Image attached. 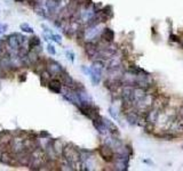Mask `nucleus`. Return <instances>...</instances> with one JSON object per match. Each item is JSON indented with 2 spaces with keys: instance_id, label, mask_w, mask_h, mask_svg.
<instances>
[{
  "instance_id": "14",
  "label": "nucleus",
  "mask_w": 183,
  "mask_h": 171,
  "mask_svg": "<svg viewBox=\"0 0 183 171\" xmlns=\"http://www.w3.org/2000/svg\"><path fill=\"white\" fill-rule=\"evenodd\" d=\"M47 52H48L50 55L54 56L55 54H56V49H55V47H54L52 44H48L47 45Z\"/></svg>"
},
{
  "instance_id": "1",
  "label": "nucleus",
  "mask_w": 183,
  "mask_h": 171,
  "mask_svg": "<svg viewBox=\"0 0 183 171\" xmlns=\"http://www.w3.org/2000/svg\"><path fill=\"white\" fill-rule=\"evenodd\" d=\"M6 44L14 52H18L21 48L24 47V44L28 45V38L22 36L20 33H12L7 37V39L5 40Z\"/></svg>"
},
{
  "instance_id": "17",
  "label": "nucleus",
  "mask_w": 183,
  "mask_h": 171,
  "mask_svg": "<svg viewBox=\"0 0 183 171\" xmlns=\"http://www.w3.org/2000/svg\"><path fill=\"white\" fill-rule=\"evenodd\" d=\"M25 80H26V73H22V74L18 76V81H20V82H23Z\"/></svg>"
},
{
  "instance_id": "6",
  "label": "nucleus",
  "mask_w": 183,
  "mask_h": 171,
  "mask_svg": "<svg viewBox=\"0 0 183 171\" xmlns=\"http://www.w3.org/2000/svg\"><path fill=\"white\" fill-rule=\"evenodd\" d=\"M101 38L105 41L106 44H111L114 39V32L109 28L103 29L101 32Z\"/></svg>"
},
{
  "instance_id": "12",
  "label": "nucleus",
  "mask_w": 183,
  "mask_h": 171,
  "mask_svg": "<svg viewBox=\"0 0 183 171\" xmlns=\"http://www.w3.org/2000/svg\"><path fill=\"white\" fill-rule=\"evenodd\" d=\"M5 45H6V41L4 39H0V58L5 55Z\"/></svg>"
},
{
  "instance_id": "2",
  "label": "nucleus",
  "mask_w": 183,
  "mask_h": 171,
  "mask_svg": "<svg viewBox=\"0 0 183 171\" xmlns=\"http://www.w3.org/2000/svg\"><path fill=\"white\" fill-rule=\"evenodd\" d=\"M64 68H62V65L58 62L54 60H46V72L49 76H52L53 78H60L61 73L63 72Z\"/></svg>"
},
{
  "instance_id": "11",
  "label": "nucleus",
  "mask_w": 183,
  "mask_h": 171,
  "mask_svg": "<svg viewBox=\"0 0 183 171\" xmlns=\"http://www.w3.org/2000/svg\"><path fill=\"white\" fill-rule=\"evenodd\" d=\"M20 29L23 32H25V33H30V34H33V33H34V30H33L28 23H22L20 25Z\"/></svg>"
},
{
  "instance_id": "22",
  "label": "nucleus",
  "mask_w": 183,
  "mask_h": 171,
  "mask_svg": "<svg viewBox=\"0 0 183 171\" xmlns=\"http://www.w3.org/2000/svg\"><path fill=\"white\" fill-rule=\"evenodd\" d=\"M182 148H183V146H182Z\"/></svg>"
},
{
  "instance_id": "13",
  "label": "nucleus",
  "mask_w": 183,
  "mask_h": 171,
  "mask_svg": "<svg viewBox=\"0 0 183 171\" xmlns=\"http://www.w3.org/2000/svg\"><path fill=\"white\" fill-rule=\"evenodd\" d=\"M65 55H66V57H68V60H69L70 62H73V60H74V54H73L72 50L66 49V50H65Z\"/></svg>"
},
{
  "instance_id": "9",
  "label": "nucleus",
  "mask_w": 183,
  "mask_h": 171,
  "mask_svg": "<svg viewBox=\"0 0 183 171\" xmlns=\"http://www.w3.org/2000/svg\"><path fill=\"white\" fill-rule=\"evenodd\" d=\"M41 45V39L39 37L33 36L32 38L28 39V49L29 50H32V49H36V48L40 47Z\"/></svg>"
},
{
  "instance_id": "5",
  "label": "nucleus",
  "mask_w": 183,
  "mask_h": 171,
  "mask_svg": "<svg viewBox=\"0 0 183 171\" xmlns=\"http://www.w3.org/2000/svg\"><path fill=\"white\" fill-rule=\"evenodd\" d=\"M102 120H103V122H104V126H105L108 132H110V135H113V136L119 135L118 128H117V126H116L111 120L105 119V118H102Z\"/></svg>"
},
{
  "instance_id": "21",
  "label": "nucleus",
  "mask_w": 183,
  "mask_h": 171,
  "mask_svg": "<svg viewBox=\"0 0 183 171\" xmlns=\"http://www.w3.org/2000/svg\"><path fill=\"white\" fill-rule=\"evenodd\" d=\"M0 68H1V64H0Z\"/></svg>"
},
{
  "instance_id": "3",
  "label": "nucleus",
  "mask_w": 183,
  "mask_h": 171,
  "mask_svg": "<svg viewBox=\"0 0 183 171\" xmlns=\"http://www.w3.org/2000/svg\"><path fill=\"white\" fill-rule=\"evenodd\" d=\"M98 153H100V155L102 156V159L106 161V162H111V161H113L114 160V152L112 150V147H110L109 145H102L98 147Z\"/></svg>"
},
{
  "instance_id": "18",
  "label": "nucleus",
  "mask_w": 183,
  "mask_h": 171,
  "mask_svg": "<svg viewBox=\"0 0 183 171\" xmlns=\"http://www.w3.org/2000/svg\"><path fill=\"white\" fill-rule=\"evenodd\" d=\"M40 136L42 137V139H45V137H49V134L46 131H42V132H40Z\"/></svg>"
},
{
  "instance_id": "15",
  "label": "nucleus",
  "mask_w": 183,
  "mask_h": 171,
  "mask_svg": "<svg viewBox=\"0 0 183 171\" xmlns=\"http://www.w3.org/2000/svg\"><path fill=\"white\" fill-rule=\"evenodd\" d=\"M109 113H110V115L112 116L113 119L118 120V115H117V113H116V111H114V108H113V107H110V108H109Z\"/></svg>"
},
{
  "instance_id": "8",
  "label": "nucleus",
  "mask_w": 183,
  "mask_h": 171,
  "mask_svg": "<svg viewBox=\"0 0 183 171\" xmlns=\"http://www.w3.org/2000/svg\"><path fill=\"white\" fill-rule=\"evenodd\" d=\"M60 0H47L46 1V8H47V12L49 14H55L57 10V8L60 6Z\"/></svg>"
},
{
  "instance_id": "20",
  "label": "nucleus",
  "mask_w": 183,
  "mask_h": 171,
  "mask_svg": "<svg viewBox=\"0 0 183 171\" xmlns=\"http://www.w3.org/2000/svg\"><path fill=\"white\" fill-rule=\"evenodd\" d=\"M1 155H2V152L0 151V159H1Z\"/></svg>"
},
{
  "instance_id": "4",
  "label": "nucleus",
  "mask_w": 183,
  "mask_h": 171,
  "mask_svg": "<svg viewBox=\"0 0 183 171\" xmlns=\"http://www.w3.org/2000/svg\"><path fill=\"white\" fill-rule=\"evenodd\" d=\"M48 86L49 90H52L55 94H62V82L58 78H52L48 80Z\"/></svg>"
},
{
  "instance_id": "7",
  "label": "nucleus",
  "mask_w": 183,
  "mask_h": 171,
  "mask_svg": "<svg viewBox=\"0 0 183 171\" xmlns=\"http://www.w3.org/2000/svg\"><path fill=\"white\" fill-rule=\"evenodd\" d=\"M85 52L90 57H95L97 54V45L95 42H86Z\"/></svg>"
},
{
  "instance_id": "10",
  "label": "nucleus",
  "mask_w": 183,
  "mask_h": 171,
  "mask_svg": "<svg viewBox=\"0 0 183 171\" xmlns=\"http://www.w3.org/2000/svg\"><path fill=\"white\" fill-rule=\"evenodd\" d=\"M127 121L129 124H136L138 123V116L136 113H129L127 114Z\"/></svg>"
},
{
  "instance_id": "16",
  "label": "nucleus",
  "mask_w": 183,
  "mask_h": 171,
  "mask_svg": "<svg viewBox=\"0 0 183 171\" xmlns=\"http://www.w3.org/2000/svg\"><path fill=\"white\" fill-rule=\"evenodd\" d=\"M7 28H8V25L7 24H1L0 23V34H2L6 30H7Z\"/></svg>"
},
{
  "instance_id": "19",
  "label": "nucleus",
  "mask_w": 183,
  "mask_h": 171,
  "mask_svg": "<svg viewBox=\"0 0 183 171\" xmlns=\"http://www.w3.org/2000/svg\"><path fill=\"white\" fill-rule=\"evenodd\" d=\"M180 115H181V118L183 119V106L180 108Z\"/></svg>"
}]
</instances>
